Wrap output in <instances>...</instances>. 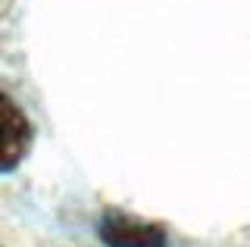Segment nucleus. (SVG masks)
Wrapping results in <instances>:
<instances>
[{"mask_svg":"<svg viewBox=\"0 0 250 247\" xmlns=\"http://www.w3.org/2000/svg\"><path fill=\"white\" fill-rule=\"evenodd\" d=\"M100 238L109 247H163L166 244V228L156 226V222H144L138 216L109 210L100 219Z\"/></svg>","mask_w":250,"mask_h":247,"instance_id":"nucleus-1","label":"nucleus"},{"mask_svg":"<svg viewBox=\"0 0 250 247\" xmlns=\"http://www.w3.org/2000/svg\"><path fill=\"white\" fill-rule=\"evenodd\" d=\"M31 147V125L28 116L19 110L13 97L0 91V172L19 166Z\"/></svg>","mask_w":250,"mask_h":247,"instance_id":"nucleus-2","label":"nucleus"}]
</instances>
